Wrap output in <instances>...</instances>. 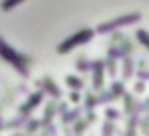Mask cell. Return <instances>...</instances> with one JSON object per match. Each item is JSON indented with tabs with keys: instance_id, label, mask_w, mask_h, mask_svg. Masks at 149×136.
Instances as JSON below:
<instances>
[{
	"instance_id": "14",
	"label": "cell",
	"mask_w": 149,
	"mask_h": 136,
	"mask_svg": "<svg viewBox=\"0 0 149 136\" xmlns=\"http://www.w3.org/2000/svg\"><path fill=\"white\" fill-rule=\"evenodd\" d=\"M113 130H115L113 123H105V125H103V136H111V134H113Z\"/></svg>"
},
{
	"instance_id": "10",
	"label": "cell",
	"mask_w": 149,
	"mask_h": 136,
	"mask_svg": "<svg viewBox=\"0 0 149 136\" xmlns=\"http://www.w3.org/2000/svg\"><path fill=\"white\" fill-rule=\"evenodd\" d=\"M123 83H115L113 84V92H111V98H113V100H117L118 96H120V94H123Z\"/></svg>"
},
{
	"instance_id": "20",
	"label": "cell",
	"mask_w": 149,
	"mask_h": 136,
	"mask_svg": "<svg viewBox=\"0 0 149 136\" xmlns=\"http://www.w3.org/2000/svg\"><path fill=\"white\" fill-rule=\"evenodd\" d=\"M2 127H4V125H2V117H0V130H2Z\"/></svg>"
},
{
	"instance_id": "18",
	"label": "cell",
	"mask_w": 149,
	"mask_h": 136,
	"mask_svg": "<svg viewBox=\"0 0 149 136\" xmlns=\"http://www.w3.org/2000/svg\"><path fill=\"white\" fill-rule=\"evenodd\" d=\"M141 130H143V132H149V119H145L143 123H141Z\"/></svg>"
},
{
	"instance_id": "15",
	"label": "cell",
	"mask_w": 149,
	"mask_h": 136,
	"mask_svg": "<svg viewBox=\"0 0 149 136\" xmlns=\"http://www.w3.org/2000/svg\"><path fill=\"white\" fill-rule=\"evenodd\" d=\"M38 128V121H31V123H27V130L29 132H35Z\"/></svg>"
},
{
	"instance_id": "4",
	"label": "cell",
	"mask_w": 149,
	"mask_h": 136,
	"mask_svg": "<svg viewBox=\"0 0 149 136\" xmlns=\"http://www.w3.org/2000/svg\"><path fill=\"white\" fill-rule=\"evenodd\" d=\"M40 100H42V92H35V94H31V98L25 102V104L19 107V113L21 115H27V113H31L33 109H35L36 105L40 104Z\"/></svg>"
},
{
	"instance_id": "5",
	"label": "cell",
	"mask_w": 149,
	"mask_h": 136,
	"mask_svg": "<svg viewBox=\"0 0 149 136\" xmlns=\"http://www.w3.org/2000/svg\"><path fill=\"white\" fill-rule=\"evenodd\" d=\"M101 86H103V63L96 62L94 63V88L101 90Z\"/></svg>"
},
{
	"instance_id": "8",
	"label": "cell",
	"mask_w": 149,
	"mask_h": 136,
	"mask_svg": "<svg viewBox=\"0 0 149 136\" xmlns=\"http://www.w3.org/2000/svg\"><path fill=\"white\" fill-rule=\"evenodd\" d=\"M65 83L69 84L71 88H74V90H79V88H82V86H84V83H82V81H80L79 77H73V75H69V77H67V79H65Z\"/></svg>"
},
{
	"instance_id": "9",
	"label": "cell",
	"mask_w": 149,
	"mask_h": 136,
	"mask_svg": "<svg viewBox=\"0 0 149 136\" xmlns=\"http://www.w3.org/2000/svg\"><path fill=\"white\" fill-rule=\"evenodd\" d=\"M136 125H138V115H132L130 121H128V130H126V136H136Z\"/></svg>"
},
{
	"instance_id": "6",
	"label": "cell",
	"mask_w": 149,
	"mask_h": 136,
	"mask_svg": "<svg viewBox=\"0 0 149 136\" xmlns=\"http://www.w3.org/2000/svg\"><path fill=\"white\" fill-rule=\"evenodd\" d=\"M38 84H42V86H44V90H46V92H50L54 98H59V96H61V92L57 90L56 83H54V81L50 79V77H44V81H40Z\"/></svg>"
},
{
	"instance_id": "12",
	"label": "cell",
	"mask_w": 149,
	"mask_h": 136,
	"mask_svg": "<svg viewBox=\"0 0 149 136\" xmlns=\"http://www.w3.org/2000/svg\"><path fill=\"white\" fill-rule=\"evenodd\" d=\"M124 102H126V113H134V100H132L130 94L124 96Z\"/></svg>"
},
{
	"instance_id": "13",
	"label": "cell",
	"mask_w": 149,
	"mask_h": 136,
	"mask_svg": "<svg viewBox=\"0 0 149 136\" xmlns=\"http://www.w3.org/2000/svg\"><path fill=\"white\" fill-rule=\"evenodd\" d=\"M96 104H97V100H96L94 96H90V94H88V96H86V109L90 111V109H92V107H94Z\"/></svg>"
},
{
	"instance_id": "21",
	"label": "cell",
	"mask_w": 149,
	"mask_h": 136,
	"mask_svg": "<svg viewBox=\"0 0 149 136\" xmlns=\"http://www.w3.org/2000/svg\"><path fill=\"white\" fill-rule=\"evenodd\" d=\"M15 136H21V134H15Z\"/></svg>"
},
{
	"instance_id": "11",
	"label": "cell",
	"mask_w": 149,
	"mask_h": 136,
	"mask_svg": "<svg viewBox=\"0 0 149 136\" xmlns=\"http://www.w3.org/2000/svg\"><path fill=\"white\" fill-rule=\"evenodd\" d=\"M136 35H138V40L143 44L145 48H149V35H147V33H145V31H138Z\"/></svg>"
},
{
	"instance_id": "7",
	"label": "cell",
	"mask_w": 149,
	"mask_h": 136,
	"mask_svg": "<svg viewBox=\"0 0 149 136\" xmlns=\"http://www.w3.org/2000/svg\"><path fill=\"white\" fill-rule=\"evenodd\" d=\"M21 2H25V0H2V2H0V10H2V12H10V10H13L15 6H19Z\"/></svg>"
},
{
	"instance_id": "16",
	"label": "cell",
	"mask_w": 149,
	"mask_h": 136,
	"mask_svg": "<svg viewBox=\"0 0 149 136\" xmlns=\"http://www.w3.org/2000/svg\"><path fill=\"white\" fill-rule=\"evenodd\" d=\"M105 115H107V117L111 119V121H115V119L118 117V113H117V111H115V109H107V111H105Z\"/></svg>"
},
{
	"instance_id": "19",
	"label": "cell",
	"mask_w": 149,
	"mask_h": 136,
	"mask_svg": "<svg viewBox=\"0 0 149 136\" xmlns=\"http://www.w3.org/2000/svg\"><path fill=\"white\" fill-rule=\"evenodd\" d=\"M71 102H79V94H77V92L71 94Z\"/></svg>"
},
{
	"instance_id": "1",
	"label": "cell",
	"mask_w": 149,
	"mask_h": 136,
	"mask_svg": "<svg viewBox=\"0 0 149 136\" xmlns=\"http://www.w3.org/2000/svg\"><path fill=\"white\" fill-rule=\"evenodd\" d=\"M0 57L15 67L19 71V75H23V77L29 75V65L33 63V60L29 56H25V54H19L17 50H13L10 44H6V40L2 36H0Z\"/></svg>"
},
{
	"instance_id": "2",
	"label": "cell",
	"mask_w": 149,
	"mask_h": 136,
	"mask_svg": "<svg viewBox=\"0 0 149 136\" xmlns=\"http://www.w3.org/2000/svg\"><path fill=\"white\" fill-rule=\"evenodd\" d=\"M94 36V31L90 29V27H84V29H80V31H77L74 35L67 36L63 42L57 44V52L59 54H65V52H71L73 48H77V46H80V44L84 42H90V39Z\"/></svg>"
},
{
	"instance_id": "17",
	"label": "cell",
	"mask_w": 149,
	"mask_h": 136,
	"mask_svg": "<svg viewBox=\"0 0 149 136\" xmlns=\"http://www.w3.org/2000/svg\"><path fill=\"white\" fill-rule=\"evenodd\" d=\"M82 130H84V123H80V121H79V123L74 125V132H77V134H80Z\"/></svg>"
},
{
	"instance_id": "3",
	"label": "cell",
	"mask_w": 149,
	"mask_h": 136,
	"mask_svg": "<svg viewBox=\"0 0 149 136\" xmlns=\"http://www.w3.org/2000/svg\"><path fill=\"white\" fill-rule=\"evenodd\" d=\"M141 19V13L134 12V13H124V15H118V18H113L109 21H103L97 25L96 31L97 33H111V31H117L120 27H126V25H132V23H136Z\"/></svg>"
}]
</instances>
